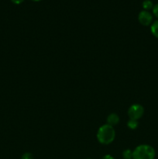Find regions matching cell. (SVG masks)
Listing matches in <instances>:
<instances>
[{"label": "cell", "mask_w": 158, "mask_h": 159, "mask_svg": "<svg viewBox=\"0 0 158 159\" xmlns=\"http://www.w3.org/2000/svg\"><path fill=\"white\" fill-rule=\"evenodd\" d=\"M116 138V130L114 127L108 124L101 126L97 132V139L102 144H109L113 142Z\"/></svg>", "instance_id": "1"}, {"label": "cell", "mask_w": 158, "mask_h": 159, "mask_svg": "<svg viewBox=\"0 0 158 159\" xmlns=\"http://www.w3.org/2000/svg\"><path fill=\"white\" fill-rule=\"evenodd\" d=\"M119 123V116L116 113H111L107 117V124L110 126H114L117 125Z\"/></svg>", "instance_id": "5"}, {"label": "cell", "mask_w": 158, "mask_h": 159, "mask_svg": "<svg viewBox=\"0 0 158 159\" xmlns=\"http://www.w3.org/2000/svg\"><path fill=\"white\" fill-rule=\"evenodd\" d=\"M144 113V108L140 104H133L128 110V115L129 119L138 120L140 119Z\"/></svg>", "instance_id": "3"}, {"label": "cell", "mask_w": 158, "mask_h": 159, "mask_svg": "<svg viewBox=\"0 0 158 159\" xmlns=\"http://www.w3.org/2000/svg\"><path fill=\"white\" fill-rule=\"evenodd\" d=\"M142 6L144 9V10L146 11H149L150 9H153V2H152L151 0H144V1L143 2Z\"/></svg>", "instance_id": "7"}, {"label": "cell", "mask_w": 158, "mask_h": 159, "mask_svg": "<svg viewBox=\"0 0 158 159\" xmlns=\"http://www.w3.org/2000/svg\"><path fill=\"white\" fill-rule=\"evenodd\" d=\"M86 159H91V158H86Z\"/></svg>", "instance_id": "15"}, {"label": "cell", "mask_w": 158, "mask_h": 159, "mask_svg": "<svg viewBox=\"0 0 158 159\" xmlns=\"http://www.w3.org/2000/svg\"><path fill=\"white\" fill-rule=\"evenodd\" d=\"M11 1H12V2L14 3V4L20 5L21 4V3H23V2H24V0H11Z\"/></svg>", "instance_id": "12"}, {"label": "cell", "mask_w": 158, "mask_h": 159, "mask_svg": "<svg viewBox=\"0 0 158 159\" xmlns=\"http://www.w3.org/2000/svg\"><path fill=\"white\" fill-rule=\"evenodd\" d=\"M138 126H139V123H138V120H136L129 119V120L127 122V127L131 130H136Z\"/></svg>", "instance_id": "8"}, {"label": "cell", "mask_w": 158, "mask_h": 159, "mask_svg": "<svg viewBox=\"0 0 158 159\" xmlns=\"http://www.w3.org/2000/svg\"><path fill=\"white\" fill-rule=\"evenodd\" d=\"M21 159H33V156L32 154L29 153V152H26V153L23 154V155H22Z\"/></svg>", "instance_id": "10"}, {"label": "cell", "mask_w": 158, "mask_h": 159, "mask_svg": "<svg viewBox=\"0 0 158 159\" xmlns=\"http://www.w3.org/2000/svg\"><path fill=\"white\" fill-rule=\"evenodd\" d=\"M138 20L143 26H150L153 23V15L149 11L143 10L138 15Z\"/></svg>", "instance_id": "4"}, {"label": "cell", "mask_w": 158, "mask_h": 159, "mask_svg": "<svg viewBox=\"0 0 158 159\" xmlns=\"http://www.w3.org/2000/svg\"><path fill=\"white\" fill-rule=\"evenodd\" d=\"M101 159H115V158H114V157L112 156V155H105V156L102 157V158Z\"/></svg>", "instance_id": "13"}, {"label": "cell", "mask_w": 158, "mask_h": 159, "mask_svg": "<svg viewBox=\"0 0 158 159\" xmlns=\"http://www.w3.org/2000/svg\"><path fill=\"white\" fill-rule=\"evenodd\" d=\"M152 10H153V14L158 20V4H156L155 6H153V8Z\"/></svg>", "instance_id": "11"}, {"label": "cell", "mask_w": 158, "mask_h": 159, "mask_svg": "<svg viewBox=\"0 0 158 159\" xmlns=\"http://www.w3.org/2000/svg\"><path fill=\"white\" fill-rule=\"evenodd\" d=\"M155 149L149 144H140L133 151V159H154Z\"/></svg>", "instance_id": "2"}, {"label": "cell", "mask_w": 158, "mask_h": 159, "mask_svg": "<svg viewBox=\"0 0 158 159\" xmlns=\"http://www.w3.org/2000/svg\"><path fill=\"white\" fill-rule=\"evenodd\" d=\"M150 31H151V34L158 39V20L153 22L150 25Z\"/></svg>", "instance_id": "6"}, {"label": "cell", "mask_w": 158, "mask_h": 159, "mask_svg": "<svg viewBox=\"0 0 158 159\" xmlns=\"http://www.w3.org/2000/svg\"><path fill=\"white\" fill-rule=\"evenodd\" d=\"M122 157L124 159H133V151L130 149H125L122 152Z\"/></svg>", "instance_id": "9"}, {"label": "cell", "mask_w": 158, "mask_h": 159, "mask_svg": "<svg viewBox=\"0 0 158 159\" xmlns=\"http://www.w3.org/2000/svg\"><path fill=\"white\" fill-rule=\"evenodd\" d=\"M32 1H34V2H39V1H41V0H32Z\"/></svg>", "instance_id": "14"}]
</instances>
